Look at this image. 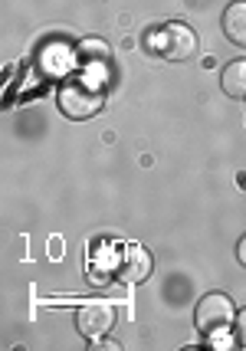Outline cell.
<instances>
[{
  "mask_svg": "<svg viewBox=\"0 0 246 351\" xmlns=\"http://www.w3.org/2000/svg\"><path fill=\"white\" fill-rule=\"evenodd\" d=\"M56 102H60V112L66 119H93L102 112L106 106V86L99 82L89 73H79V76H66L62 79L60 92H56Z\"/></svg>",
  "mask_w": 246,
  "mask_h": 351,
  "instance_id": "cell-1",
  "label": "cell"
},
{
  "mask_svg": "<svg viewBox=\"0 0 246 351\" xmlns=\"http://www.w3.org/2000/svg\"><path fill=\"white\" fill-rule=\"evenodd\" d=\"M151 49L161 60L184 62L197 53V33L184 27V23H164L151 33Z\"/></svg>",
  "mask_w": 246,
  "mask_h": 351,
  "instance_id": "cell-2",
  "label": "cell"
},
{
  "mask_svg": "<svg viewBox=\"0 0 246 351\" xmlns=\"http://www.w3.org/2000/svg\"><path fill=\"white\" fill-rule=\"evenodd\" d=\"M236 319V308L233 302L223 295V292H210V295H204L194 308V322H197V328L204 335H217V332H223L227 325H233Z\"/></svg>",
  "mask_w": 246,
  "mask_h": 351,
  "instance_id": "cell-3",
  "label": "cell"
},
{
  "mask_svg": "<svg viewBox=\"0 0 246 351\" xmlns=\"http://www.w3.org/2000/svg\"><path fill=\"white\" fill-rule=\"evenodd\" d=\"M115 325V308L108 302H86L76 312V328L82 338H102Z\"/></svg>",
  "mask_w": 246,
  "mask_h": 351,
  "instance_id": "cell-4",
  "label": "cell"
},
{
  "mask_svg": "<svg viewBox=\"0 0 246 351\" xmlns=\"http://www.w3.org/2000/svg\"><path fill=\"white\" fill-rule=\"evenodd\" d=\"M151 276V256H148V250L138 243H128L122 250V260H119V279H122L125 286H138Z\"/></svg>",
  "mask_w": 246,
  "mask_h": 351,
  "instance_id": "cell-5",
  "label": "cell"
},
{
  "mask_svg": "<svg viewBox=\"0 0 246 351\" xmlns=\"http://www.w3.org/2000/svg\"><path fill=\"white\" fill-rule=\"evenodd\" d=\"M223 33L236 46H246V0H233L223 10Z\"/></svg>",
  "mask_w": 246,
  "mask_h": 351,
  "instance_id": "cell-6",
  "label": "cell"
},
{
  "mask_svg": "<svg viewBox=\"0 0 246 351\" xmlns=\"http://www.w3.org/2000/svg\"><path fill=\"white\" fill-rule=\"evenodd\" d=\"M220 86L230 99H246V60H233L220 73Z\"/></svg>",
  "mask_w": 246,
  "mask_h": 351,
  "instance_id": "cell-7",
  "label": "cell"
},
{
  "mask_svg": "<svg viewBox=\"0 0 246 351\" xmlns=\"http://www.w3.org/2000/svg\"><path fill=\"white\" fill-rule=\"evenodd\" d=\"M79 53H82V60L89 62V66H102V62H108V46L102 43V40H82L79 43Z\"/></svg>",
  "mask_w": 246,
  "mask_h": 351,
  "instance_id": "cell-8",
  "label": "cell"
},
{
  "mask_svg": "<svg viewBox=\"0 0 246 351\" xmlns=\"http://www.w3.org/2000/svg\"><path fill=\"white\" fill-rule=\"evenodd\" d=\"M233 332H236V341L246 348V308L236 312V319H233Z\"/></svg>",
  "mask_w": 246,
  "mask_h": 351,
  "instance_id": "cell-9",
  "label": "cell"
},
{
  "mask_svg": "<svg viewBox=\"0 0 246 351\" xmlns=\"http://www.w3.org/2000/svg\"><path fill=\"white\" fill-rule=\"evenodd\" d=\"M236 260H240V263L246 266V237L240 240V243H236Z\"/></svg>",
  "mask_w": 246,
  "mask_h": 351,
  "instance_id": "cell-10",
  "label": "cell"
}]
</instances>
